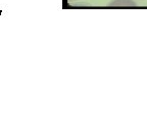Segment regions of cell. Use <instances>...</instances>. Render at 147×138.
<instances>
[{"mask_svg":"<svg viewBox=\"0 0 147 138\" xmlns=\"http://www.w3.org/2000/svg\"><path fill=\"white\" fill-rule=\"evenodd\" d=\"M111 5H119V6H135L136 3L133 0H115V2L111 3Z\"/></svg>","mask_w":147,"mask_h":138,"instance_id":"1","label":"cell"}]
</instances>
